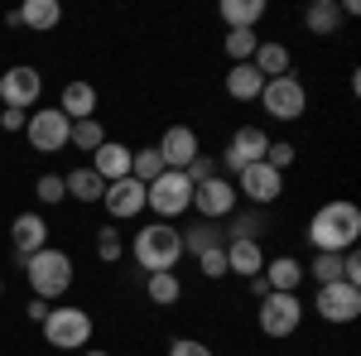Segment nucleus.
<instances>
[{"label":"nucleus","mask_w":361,"mask_h":356,"mask_svg":"<svg viewBox=\"0 0 361 356\" xmlns=\"http://www.w3.org/2000/svg\"><path fill=\"white\" fill-rule=\"evenodd\" d=\"M308 241H313V250H328V255L357 250V241H361V207L347 202V197L323 202V207L308 217Z\"/></svg>","instance_id":"1"},{"label":"nucleus","mask_w":361,"mask_h":356,"mask_svg":"<svg viewBox=\"0 0 361 356\" xmlns=\"http://www.w3.org/2000/svg\"><path fill=\"white\" fill-rule=\"evenodd\" d=\"M130 260H135L145 274H159V270H178L183 260V231L173 221H145L135 236H130Z\"/></svg>","instance_id":"2"},{"label":"nucleus","mask_w":361,"mask_h":356,"mask_svg":"<svg viewBox=\"0 0 361 356\" xmlns=\"http://www.w3.org/2000/svg\"><path fill=\"white\" fill-rule=\"evenodd\" d=\"M25 279H29V289H34V299L54 303V299H63V294L73 289L78 265H73V255H68V250L44 246V250H34V255L25 260Z\"/></svg>","instance_id":"3"},{"label":"nucleus","mask_w":361,"mask_h":356,"mask_svg":"<svg viewBox=\"0 0 361 356\" xmlns=\"http://www.w3.org/2000/svg\"><path fill=\"white\" fill-rule=\"evenodd\" d=\"M92 332H97V323H92L87 308H68L63 303V308H49V318H44V342L54 352H87Z\"/></svg>","instance_id":"4"},{"label":"nucleus","mask_w":361,"mask_h":356,"mask_svg":"<svg viewBox=\"0 0 361 356\" xmlns=\"http://www.w3.org/2000/svg\"><path fill=\"white\" fill-rule=\"evenodd\" d=\"M145 207L159 221H178L183 212H193V183L178 168H164L154 183H145Z\"/></svg>","instance_id":"5"},{"label":"nucleus","mask_w":361,"mask_h":356,"mask_svg":"<svg viewBox=\"0 0 361 356\" xmlns=\"http://www.w3.org/2000/svg\"><path fill=\"white\" fill-rule=\"evenodd\" d=\"M260 106H265V116H270V121L294 125V121H304V116H308V87L299 82V73L270 78V82L260 87Z\"/></svg>","instance_id":"6"},{"label":"nucleus","mask_w":361,"mask_h":356,"mask_svg":"<svg viewBox=\"0 0 361 356\" xmlns=\"http://www.w3.org/2000/svg\"><path fill=\"white\" fill-rule=\"evenodd\" d=\"M304 313H308V303L299 294H270V299L255 303V328L265 337H275V342H284V337H294L304 328Z\"/></svg>","instance_id":"7"},{"label":"nucleus","mask_w":361,"mask_h":356,"mask_svg":"<svg viewBox=\"0 0 361 356\" xmlns=\"http://www.w3.org/2000/svg\"><path fill=\"white\" fill-rule=\"evenodd\" d=\"M68 130H73V121L58 106H34L25 121V140L34 154H63L68 149Z\"/></svg>","instance_id":"8"},{"label":"nucleus","mask_w":361,"mask_h":356,"mask_svg":"<svg viewBox=\"0 0 361 356\" xmlns=\"http://www.w3.org/2000/svg\"><path fill=\"white\" fill-rule=\"evenodd\" d=\"M323 323H337V328H347V323H357L361 318V289L357 284H347V279H333V284H318V294L308 303Z\"/></svg>","instance_id":"9"},{"label":"nucleus","mask_w":361,"mask_h":356,"mask_svg":"<svg viewBox=\"0 0 361 356\" xmlns=\"http://www.w3.org/2000/svg\"><path fill=\"white\" fill-rule=\"evenodd\" d=\"M39 97H44V73L34 63L5 68V78H0V106L5 111H34Z\"/></svg>","instance_id":"10"},{"label":"nucleus","mask_w":361,"mask_h":356,"mask_svg":"<svg viewBox=\"0 0 361 356\" xmlns=\"http://www.w3.org/2000/svg\"><path fill=\"white\" fill-rule=\"evenodd\" d=\"M265 149H270V135H265L260 125H236L231 140H226V149H222V168L236 178L246 164H260V159H265ZM226 173H222V178H226Z\"/></svg>","instance_id":"11"},{"label":"nucleus","mask_w":361,"mask_h":356,"mask_svg":"<svg viewBox=\"0 0 361 356\" xmlns=\"http://www.w3.org/2000/svg\"><path fill=\"white\" fill-rule=\"evenodd\" d=\"M236 207H241V197H236V183H231V178H222V173L193 188V212H197L202 221H212V226H217V221H226L231 212H236Z\"/></svg>","instance_id":"12"},{"label":"nucleus","mask_w":361,"mask_h":356,"mask_svg":"<svg viewBox=\"0 0 361 356\" xmlns=\"http://www.w3.org/2000/svg\"><path fill=\"white\" fill-rule=\"evenodd\" d=\"M231 183H236V197H246L250 207H270L279 192H284V173H275V168L260 159V164H246Z\"/></svg>","instance_id":"13"},{"label":"nucleus","mask_w":361,"mask_h":356,"mask_svg":"<svg viewBox=\"0 0 361 356\" xmlns=\"http://www.w3.org/2000/svg\"><path fill=\"white\" fill-rule=\"evenodd\" d=\"M154 149H159L164 168H178V173H183V168H188L197 154H202V140H197L193 125H169L164 135H159V145H154Z\"/></svg>","instance_id":"14"},{"label":"nucleus","mask_w":361,"mask_h":356,"mask_svg":"<svg viewBox=\"0 0 361 356\" xmlns=\"http://www.w3.org/2000/svg\"><path fill=\"white\" fill-rule=\"evenodd\" d=\"M102 207H106V217L116 221H130L145 212V183L140 178H121V183H106V197H102Z\"/></svg>","instance_id":"15"},{"label":"nucleus","mask_w":361,"mask_h":356,"mask_svg":"<svg viewBox=\"0 0 361 356\" xmlns=\"http://www.w3.org/2000/svg\"><path fill=\"white\" fill-rule=\"evenodd\" d=\"M130 145H121V140H106L92 159H87V168L102 178V183H121V178H130Z\"/></svg>","instance_id":"16"},{"label":"nucleus","mask_w":361,"mask_h":356,"mask_svg":"<svg viewBox=\"0 0 361 356\" xmlns=\"http://www.w3.org/2000/svg\"><path fill=\"white\" fill-rule=\"evenodd\" d=\"M10 246H15L20 260H29L34 250L49 246V221L39 217V212H20V217L10 221Z\"/></svg>","instance_id":"17"},{"label":"nucleus","mask_w":361,"mask_h":356,"mask_svg":"<svg viewBox=\"0 0 361 356\" xmlns=\"http://www.w3.org/2000/svg\"><path fill=\"white\" fill-rule=\"evenodd\" d=\"M265 284H270V294H299V284H304V260L299 255H275V260H265Z\"/></svg>","instance_id":"18"},{"label":"nucleus","mask_w":361,"mask_h":356,"mask_svg":"<svg viewBox=\"0 0 361 356\" xmlns=\"http://www.w3.org/2000/svg\"><path fill=\"white\" fill-rule=\"evenodd\" d=\"M102 106V97H97V87L82 82V78H73V82L63 87V97H58V111L68 116V121H87V116H97Z\"/></svg>","instance_id":"19"},{"label":"nucleus","mask_w":361,"mask_h":356,"mask_svg":"<svg viewBox=\"0 0 361 356\" xmlns=\"http://www.w3.org/2000/svg\"><path fill=\"white\" fill-rule=\"evenodd\" d=\"M226 274H241V279H255V274L265 270V250H260V241H226Z\"/></svg>","instance_id":"20"},{"label":"nucleus","mask_w":361,"mask_h":356,"mask_svg":"<svg viewBox=\"0 0 361 356\" xmlns=\"http://www.w3.org/2000/svg\"><path fill=\"white\" fill-rule=\"evenodd\" d=\"M63 20V5L58 0H25L15 10V29H34V34H49Z\"/></svg>","instance_id":"21"},{"label":"nucleus","mask_w":361,"mask_h":356,"mask_svg":"<svg viewBox=\"0 0 361 356\" xmlns=\"http://www.w3.org/2000/svg\"><path fill=\"white\" fill-rule=\"evenodd\" d=\"M250 68L270 82V78H284V73H294V58H289V49L284 44H275V39H260V49H255V58H250Z\"/></svg>","instance_id":"22"},{"label":"nucleus","mask_w":361,"mask_h":356,"mask_svg":"<svg viewBox=\"0 0 361 356\" xmlns=\"http://www.w3.org/2000/svg\"><path fill=\"white\" fill-rule=\"evenodd\" d=\"M260 87H265V78L250 63H231L226 68V97L231 102H260Z\"/></svg>","instance_id":"23"},{"label":"nucleus","mask_w":361,"mask_h":356,"mask_svg":"<svg viewBox=\"0 0 361 356\" xmlns=\"http://www.w3.org/2000/svg\"><path fill=\"white\" fill-rule=\"evenodd\" d=\"M217 20L226 29H255L265 20V0H222L217 5Z\"/></svg>","instance_id":"24"},{"label":"nucleus","mask_w":361,"mask_h":356,"mask_svg":"<svg viewBox=\"0 0 361 356\" xmlns=\"http://www.w3.org/2000/svg\"><path fill=\"white\" fill-rule=\"evenodd\" d=\"M63 188H68V197H73V202H102V197H106V183H102V178H97L87 164L68 168V173H63Z\"/></svg>","instance_id":"25"},{"label":"nucleus","mask_w":361,"mask_h":356,"mask_svg":"<svg viewBox=\"0 0 361 356\" xmlns=\"http://www.w3.org/2000/svg\"><path fill=\"white\" fill-rule=\"evenodd\" d=\"M145 299L154 303V308H173V303L183 299V279H178V270L145 274Z\"/></svg>","instance_id":"26"},{"label":"nucleus","mask_w":361,"mask_h":356,"mask_svg":"<svg viewBox=\"0 0 361 356\" xmlns=\"http://www.w3.org/2000/svg\"><path fill=\"white\" fill-rule=\"evenodd\" d=\"M304 29L318 34V39H333L337 29H342V5L337 0H313L304 10Z\"/></svg>","instance_id":"27"},{"label":"nucleus","mask_w":361,"mask_h":356,"mask_svg":"<svg viewBox=\"0 0 361 356\" xmlns=\"http://www.w3.org/2000/svg\"><path fill=\"white\" fill-rule=\"evenodd\" d=\"M260 231H265V207H250V212H241V207H236V212H231V217H226V241H260Z\"/></svg>","instance_id":"28"},{"label":"nucleus","mask_w":361,"mask_h":356,"mask_svg":"<svg viewBox=\"0 0 361 356\" xmlns=\"http://www.w3.org/2000/svg\"><path fill=\"white\" fill-rule=\"evenodd\" d=\"M106 140H111V135H106V125H102L97 116H87V121H73V130H68V145H73V149H82V154H97Z\"/></svg>","instance_id":"29"},{"label":"nucleus","mask_w":361,"mask_h":356,"mask_svg":"<svg viewBox=\"0 0 361 356\" xmlns=\"http://www.w3.org/2000/svg\"><path fill=\"white\" fill-rule=\"evenodd\" d=\"M212 246H226V236L212 226V221H197V226H183V255H202Z\"/></svg>","instance_id":"30"},{"label":"nucleus","mask_w":361,"mask_h":356,"mask_svg":"<svg viewBox=\"0 0 361 356\" xmlns=\"http://www.w3.org/2000/svg\"><path fill=\"white\" fill-rule=\"evenodd\" d=\"M164 173V159H159V149L154 145H140L135 154H130V178H140V183H154Z\"/></svg>","instance_id":"31"},{"label":"nucleus","mask_w":361,"mask_h":356,"mask_svg":"<svg viewBox=\"0 0 361 356\" xmlns=\"http://www.w3.org/2000/svg\"><path fill=\"white\" fill-rule=\"evenodd\" d=\"M222 49H226V58H231V63H250V58H255V49H260V39H255V29H226Z\"/></svg>","instance_id":"32"},{"label":"nucleus","mask_w":361,"mask_h":356,"mask_svg":"<svg viewBox=\"0 0 361 356\" xmlns=\"http://www.w3.org/2000/svg\"><path fill=\"white\" fill-rule=\"evenodd\" d=\"M304 279H318V284H333V279H342V255L318 250V255L304 265Z\"/></svg>","instance_id":"33"},{"label":"nucleus","mask_w":361,"mask_h":356,"mask_svg":"<svg viewBox=\"0 0 361 356\" xmlns=\"http://www.w3.org/2000/svg\"><path fill=\"white\" fill-rule=\"evenodd\" d=\"M126 255V236L116 231V226H102L97 231V260H106V265H116Z\"/></svg>","instance_id":"34"},{"label":"nucleus","mask_w":361,"mask_h":356,"mask_svg":"<svg viewBox=\"0 0 361 356\" xmlns=\"http://www.w3.org/2000/svg\"><path fill=\"white\" fill-rule=\"evenodd\" d=\"M34 197H39L44 207H58V202L68 197V188H63V173H39V183H34Z\"/></svg>","instance_id":"35"},{"label":"nucleus","mask_w":361,"mask_h":356,"mask_svg":"<svg viewBox=\"0 0 361 356\" xmlns=\"http://www.w3.org/2000/svg\"><path fill=\"white\" fill-rule=\"evenodd\" d=\"M294 159H299V149H294L289 140H270V149H265V164L275 168V173H289V168H294Z\"/></svg>","instance_id":"36"},{"label":"nucleus","mask_w":361,"mask_h":356,"mask_svg":"<svg viewBox=\"0 0 361 356\" xmlns=\"http://www.w3.org/2000/svg\"><path fill=\"white\" fill-rule=\"evenodd\" d=\"M193 260H197V274H202V279H226V250L222 246L202 250V255H193Z\"/></svg>","instance_id":"37"},{"label":"nucleus","mask_w":361,"mask_h":356,"mask_svg":"<svg viewBox=\"0 0 361 356\" xmlns=\"http://www.w3.org/2000/svg\"><path fill=\"white\" fill-rule=\"evenodd\" d=\"M183 178H188L193 188H197V183H207V178H217V159H212V154H197L193 164L183 168Z\"/></svg>","instance_id":"38"},{"label":"nucleus","mask_w":361,"mask_h":356,"mask_svg":"<svg viewBox=\"0 0 361 356\" xmlns=\"http://www.w3.org/2000/svg\"><path fill=\"white\" fill-rule=\"evenodd\" d=\"M169 356H217L207 342H197V337H173L169 342Z\"/></svg>","instance_id":"39"},{"label":"nucleus","mask_w":361,"mask_h":356,"mask_svg":"<svg viewBox=\"0 0 361 356\" xmlns=\"http://www.w3.org/2000/svg\"><path fill=\"white\" fill-rule=\"evenodd\" d=\"M342 279L361 289V255H357V250H342Z\"/></svg>","instance_id":"40"},{"label":"nucleus","mask_w":361,"mask_h":356,"mask_svg":"<svg viewBox=\"0 0 361 356\" xmlns=\"http://www.w3.org/2000/svg\"><path fill=\"white\" fill-rule=\"evenodd\" d=\"M49 308H54V303H44V299H29V303H25V318H29V323H39V328H44V318H49Z\"/></svg>","instance_id":"41"},{"label":"nucleus","mask_w":361,"mask_h":356,"mask_svg":"<svg viewBox=\"0 0 361 356\" xmlns=\"http://www.w3.org/2000/svg\"><path fill=\"white\" fill-rule=\"evenodd\" d=\"M25 111H0V130H10V135H15V130H25Z\"/></svg>","instance_id":"42"},{"label":"nucleus","mask_w":361,"mask_h":356,"mask_svg":"<svg viewBox=\"0 0 361 356\" xmlns=\"http://www.w3.org/2000/svg\"><path fill=\"white\" fill-rule=\"evenodd\" d=\"M246 289H250V299H255V303H260V299H270V284H265V274L246 279Z\"/></svg>","instance_id":"43"},{"label":"nucleus","mask_w":361,"mask_h":356,"mask_svg":"<svg viewBox=\"0 0 361 356\" xmlns=\"http://www.w3.org/2000/svg\"><path fill=\"white\" fill-rule=\"evenodd\" d=\"M82 356H111V352H106V347H87Z\"/></svg>","instance_id":"44"},{"label":"nucleus","mask_w":361,"mask_h":356,"mask_svg":"<svg viewBox=\"0 0 361 356\" xmlns=\"http://www.w3.org/2000/svg\"><path fill=\"white\" fill-rule=\"evenodd\" d=\"M0 299H5V279H0Z\"/></svg>","instance_id":"45"}]
</instances>
